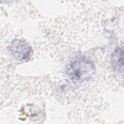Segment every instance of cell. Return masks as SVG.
<instances>
[{
    "instance_id": "3957f363",
    "label": "cell",
    "mask_w": 124,
    "mask_h": 124,
    "mask_svg": "<svg viewBox=\"0 0 124 124\" xmlns=\"http://www.w3.org/2000/svg\"><path fill=\"white\" fill-rule=\"evenodd\" d=\"M124 49L123 47H118L112 53L111 63L113 69L117 73H123L124 69Z\"/></svg>"
},
{
    "instance_id": "6da1fadb",
    "label": "cell",
    "mask_w": 124,
    "mask_h": 124,
    "mask_svg": "<svg viewBox=\"0 0 124 124\" xmlns=\"http://www.w3.org/2000/svg\"><path fill=\"white\" fill-rule=\"evenodd\" d=\"M69 78L75 83H81L89 79L94 74L93 63L84 57H78L71 61L66 70Z\"/></svg>"
},
{
    "instance_id": "7a4b0ae2",
    "label": "cell",
    "mask_w": 124,
    "mask_h": 124,
    "mask_svg": "<svg viewBox=\"0 0 124 124\" xmlns=\"http://www.w3.org/2000/svg\"><path fill=\"white\" fill-rule=\"evenodd\" d=\"M8 49L13 57L20 62L29 61L32 52L29 44L21 39L13 40L9 46Z\"/></svg>"
}]
</instances>
